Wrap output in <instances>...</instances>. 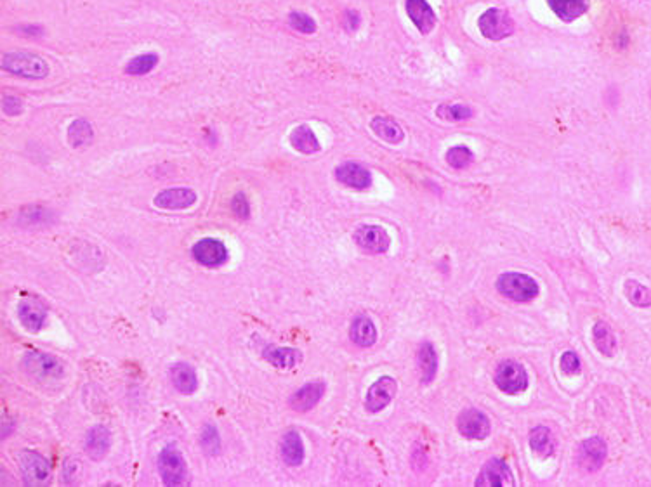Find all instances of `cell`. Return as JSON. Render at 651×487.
<instances>
[{
	"mask_svg": "<svg viewBox=\"0 0 651 487\" xmlns=\"http://www.w3.org/2000/svg\"><path fill=\"white\" fill-rule=\"evenodd\" d=\"M398 390V384L395 378L391 376H380L379 380L373 381L372 387L368 389L367 399H365V406L370 413H379L384 408H388V404L395 399Z\"/></svg>",
	"mask_w": 651,
	"mask_h": 487,
	"instance_id": "cell-12",
	"label": "cell"
},
{
	"mask_svg": "<svg viewBox=\"0 0 651 487\" xmlns=\"http://www.w3.org/2000/svg\"><path fill=\"white\" fill-rule=\"evenodd\" d=\"M23 110V103L21 99L16 98V96H4L2 98V111L9 116H16L19 115Z\"/></svg>",
	"mask_w": 651,
	"mask_h": 487,
	"instance_id": "cell-39",
	"label": "cell"
},
{
	"mask_svg": "<svg viewBox=\"0 0 651 487\" xmlns=\"http://www.w3.org/2000/svg\"><path fill=\"white\" fill-rule=\"evenodd\" d=\"M554 14L570 23L580 18L589 9V0H545Z\"/></svg>",
	"mask_w": 651,
	"mask_h": 487,
	"instance_id": "cell-24",
	"label": "cell"
},
{
	"mask_svg": "<svg viewBox=\"0 0 651 487\" xmlns=\"http://www.w3.org/2000/svg\"><path fill=\"white\" fill-rule=\"evenodd\" d=\"M473 162V151L468 146H453L447 151V163L453 168H465Z\"/></svg>",
	"mask_w": 651,
	"mask_h": 487,
	"instance_id": "cell-34",
	"label": "cell"
},
{
	"mask_svg": "<svg viewBox=\"0 0 651 487\" xmlns=\"http://www.w3.org/2000/svg\"><path fill=\"white\" fill-rule=\"evenodd\" d=\"M560 368L565 375H577L582 369L580 357H578L573 350H566V352H562L560 359Z\"/></svg>",
	"mask_w": 651,
	"mask_h": 487,
	"instance_id": "cell-37",
	"label": "cell"
},
{
	"mask_svg": "<svg viewBox=\"0 0 651 487\" xmlns=\"http://www.w3.org/2000/svg\"><path fill=\"white\" fill-rule=\"evenodd\" d=\"M349 337L358 347H372L377 342V328L370 317L358 316L353 319L351 328H349Z\"/></svg>",
	"mask_w": 651,
	"mask_h": 487,
	"instance_id": "cell-20",
	"label": "cell"
},
{
	"mask_svg": "<svg viewBox=\"0 0 651 487\" xmlns=\"http://www.w3.org/2000/svg\"><path fill=\"white\" fill-rule=\"evenodd\" d=\"M625 297L636 307H651V289L645 284H641L636 280H627L625 284Z\"/></svg>",
	"mask_w": 651,
	"mask_h": 487,
	"instance_id": "cell-31",
	"label": "cell"
},
{
	"mask_svg": "<svg viewBox=\"0 0 651 487\" xmlns=\"http://www.w3.org/2000/svg\"><path fill=\"white\" fill-rule=\"evenodd\" d=\"M156 64H158V56H156L155 52H146V54L132 58L131 61L127 63L126 71L128 75H146L153 70Z\"/></svg>",
	"mask_w": 651,
	"mask_h": 487,
	"instance_id": "cell-32",
	"label": "cell"
},
{
	"mask_svg": "<svg viewBox=\"0 0 651 487\" xmlns=\"http://www.w3.org/2000/svg\"><path fill=\"white\" fill-rule=\"evenodd\" d=\"M168 375H171L172 385H174L181 394L190 396V394L195 392L196 387H198L195 369H193L188 362H176V364H172Z\"/></svg>",
	"mask_w": 651,
	"mask_h": 487,
	"instance_id": "cell-21",
	"label": "cell"
},
{
	"mask_svg": "<svg viewBox=\"0 0 651 487\" xmlns=\"http://www.w3.org/2000/svg\"><path fill=\"white\" fill-rule=\"evenodd\" d=\"M110 444H111L110 430L103 425H98V426H94V429H91L89 434H87V437H86V451L92 460H101V458L106 456V453L110 451Z\"/></svg>",
	"mask_w": 651,
	"mask_h": 487,
	"instance_id": "cell-22",
	"label": "cell"
},
{
	"mask_svg": "<svg viewBox=\"0 0 651 487\" xmlns=\"http://www.w3.org/2000/svg\"><path fill=\"white\" fill-rule=\"evenodd\" d=\"M19 470H21L23 481L28 486H42L51 477L49 463L35 451L19 453Z\"/></svg>",
	"mask_w": 651,
	"mask_h": 487,
	"instance_id": "cell-7",
	"label": "cell"
},
{
	"mask_svg": "<svg viewBox=\"0 0 651 487\" xmlns=\"http://www.w3.org/2000/svg\"><path fill=\"white\" fill-rule=\"evenodd\" d=\"M281 458L288 466H299L304 461V444L297 430H288L281 439Z\"/></svg>",
	"mask_w": 651,
	"mask_h": 487,
	"instance_id": "cell-23",
	"label": "cell"
},
{
	"mask_svg": "<svg viewBox=\"0 0 651 487\" xmlns=\"http://www.w3.org/2000/svg\"><path fill=\"white\" fill-rule=\"evenodd\" d=\"M16 31L21 35H35V37H42L44 35L42 26H16Z\"/></svg>",
	"mask_w": 651,
	"mask_h": 487,
	"instance_id": "cell-41",
	"label": "cell"
},
{
	"mask_svg": "<svg viewBox=\"0 0 651 487\" xmlns=\"http://www.w3.org/2000/svg\"><path fill=\"white\" fill-rule=\"evenodd\" d=\"M335 179L353 189H368L372 186V174L367 167L356 162L340 163L335 168Z\"/></svg>",
	"mask_w": 651,
	"mask_h": 487,
	"instance_id": "cell-15",
	"label": "cell"
},
{
	"mask_svg": "<svg viewBox=\"0 0 651 487\" xmlns=\"http://www.w3.org/2000/svg\"><path fill=\"white\" fill-rule=\"evenodd\" d=\"M617 46L618 47H627V46H629V37H627V34H622V37L618 39Z\"/></svg>",
	"mask_w": 651,
	"mask_h": 487,
	"instance_id": "cell-42",
	"label": "cell"
},
{
	"mask_svg": "<svg viewBox=\"0 0 651 487\" xmlns=\"http://www.w3.org/2000/svg\"><path fill=\"white\" fill-rule=\"evenodd\" d=\"M495 384L502 392L516 396L528 389V373L521 362L513 359L502 361L495 369Z\"/></svg>",
	"mask_w": 651,
	"mask_h": 487,
	"instance_id": "cell-3",
	"label": "cell"
},
{
	"mask_svg": "<svg viewBox=\"0 0 651 487\" xmlns=\"http://www.w3.org/2000/svg\"><path fill=\"white\" fill-rule=\"evenodd\" d=\"M358 247L367 253H384L391 247V237L380 225H361L355 232Z\"/></svg>",
	"mask_w": 651,
	"mask_h": 487,
	"instance_id": "cell-10",
	"label": "cell"
},
{
	"mask_svg": "<svg viewBox=\"0 0 651 487\" xmlns=\"http://www.w3.org/2000/svg\"><path fill=\"white\" fill-rule=\"evenodd\" d=\"M288 23L294 30L301 31V34H315L316 31V23L311 16H308L306 13H299V11H292L288 14Z\"/></svg>",
	"mask_w": 651,
	"mask_h": 487,
	"instance_id": "cell-36",
	"label": "cell"
},
{
	"mask_svg": "<svg viewBox=\"0 0 651 487\" xmlns=\"http://www.w3.org/2000/svg\"><path fill=\"white\" fill-rule=\"evenodd\" d=\"M200 442H202V448L207 454H211V456L219 454L221 437H219V432H217L216 426H212V425L205 426L203 432H202V437H200Z\"/></svg>",
	"mask_w": 651,
	"mask_h": 487,
	"instance_id": "cell-35",
	"label": "cell"
},
{
	"mask_svg": "<svg viewBox=\"0 0 651 487\" xmlns=\"http://www.w3.org/2000/svg\"><path fill=\"white\" fill-rule=\"evenodd\" d=\"M193 259L205 267H219L228 260V250L219 240L205 237L193 247Z\"/></svg>",
	"mask_w": 651,
	"mask_h": 487,
	"instance_id": "cell-13",
	"label": "cell"
},
{
	"mask_svg": "<svg viewBox=\"0 0 651 487\" xmlns=\"http://www.w3.org/2000/svg\"><path fill=\"white\" fill-rule=\"evenodd\" d=\"M263 357L269 364L281 369H291L303 361V354L292 347H276V345H266L263 349Z\"/></svg>",
	"mask_w": 651,
	"mask_h": 487,
	"instance_id": "cell-19",
	"label": "cell"
},
{
	"mask_svg": "<svg viewBox=\"0 0 651 487\" xmlns=\"http://www.w3.org/2000/svg\"><path fill=\"white\" fill-rule=\"evenodd\" d=\"M360 14L356 11H345L344 13V28L348 31H356L360 28Z\"/></svg>",
	"mask_w": 651,
	"mask_h": 487,
	"instance_id": "cell-40",
	"label": "cell"
},
{
	"mask_svg": "<svg viewBox=\"0 0 651 487\" xmlns=\"http://www.w3.org/2000/svg\"><path fill=\"white\" fill-rule=\"evenodd\" d=\"M156 465H158L160 477L166 486H183L186 482V461L174 446H167L166 449H162Z\"/></svg>",
	"mask_w": 651,
	"mask_h": 487,
	"instance_id": "cell-4",
	"label": "cell"
},
{
	"mask_svg": "<svg viewBox=\"0 0 651 487\" xmlns=\"http://www.w3.org/2000/svg\"><path fill=\"white\" fill-rule=\"evenodd\" d=\"M606 454H608V448H606V442L602 441L600 437H589L585 439L584 442L578 448V466H580L584 472L594 473L605 465Z\"/></svg>",
	"mask_w": 651,
	"mask_h": 487,
	"instance_id": "cell-8",
	"label": "cell"
},
{
	"mask_svg": "<svg viewBox=\"0 0 651 487\" xmlns=\"http://www.w3.org/2000/svg\"><path fill=\"white\" fill-rule=\"evenodd\" d=\"M231 210L238 219L247 220L251 217V205H248L247 196L243 193H236L231 200Z\"/></svg>",
	"mask_w": 651,
	"mask_h": 487,
	"instance_id": "cell-38",
	"label": "cell"
},
{
	"mask_svg": "<svg viewBox=\"0 0 651 487\" xmlns=\"http://www.w3.org/2000/svg\"><path fill=\"white\" fill-rule=\"evenodd\" d=\"M478 28L485 39L498 42L502 39L511 37L514 34V21L505 11L500 9H488L478 19Z\"/></svg>",
	"mask_w": 651,
	"mask_h": 487,
	"instance_id": "cell-6",
	"label": "cell"
},
{
	"mask_svg": "<svg viewBox=\"0 0 651 487\" xmlns=\"http://www.w3.org/2000/svg\"><path fill=\"white\" fill-rule=\"evenodd\" d=\"M370 127L385 143L398 144L405 139L403 128L398 125L393 118H388V116H375L370 122Z\"/></svg>",
	"mask_w": 651,
	"mask_h": 487,
	"instance_id": "cell-26",
	"label": "cell"
},
{
	"mask_svg": "<svg viewBox=\"0 0 651 487\" xmlns=\"http://www.w3.org/2000/svg\"><path fill=\"white\" fill-rule=\"evenodd\" d=\"M592 337H594V344L602 356L606 357H613L615 350H617V340H615L613 329L610 328L608 323L605 321H597L592 328Z\"/></svg>",
	"mask_w": 651,
	"mask_h": 487,
	"instance_id": "cell-27",
	"label": "cell"
},
{
	"mask_svg": "<svg viewBox=\"0 0 651 487\" xmlns=\"http://www.w3.org/2000/svg\"><path fill=\"white\" fill-rule=\"evenodd\" d=\"M438 116L443 120H450V122H464V120H469L473 116V110L471 108L464 106V104H441L438 108Z\"/></svg>",
	"mask_w": 651,
	"mask_h": 487,
	"instance_id": "cell-33",
	"label": "cell"
},
{
	"mask_svg": "<svg viewBox=\"0 0 651 487\" xmlns=\"http://www.w3.org/2000/svg\"><path fill=\"white\" fill-rule=\"evenodd\" d=\"M498 293L514 302H530L538 295V283L532 276L521 272H505L498 276Z\"/></svg>",
	"mask_w": 651,
	"mask_h": 487,
	"instance_id": "cell-2",
	"label": "cell"
},
{
	"mask_svg": "<svg viewBox=\"0 0 651 487\" xmlns=\"http://www.w3.org/2000/svg\"><path fill=\"white\" fill-rule=\"evenodd\" d=\"M457 429L464 437L473 439V441H483L490 434V420L488 416L480 409H464L457 418Z\"/></svg>",
	"mask_w": 651,
	"mask_h": 487,
	"instance_id": "cell-9",
	"label": "cell"
},
{
	"mask_svg": "<svg viewBox=\"0 0 651 487\" xmlns=\"http://www.w3.org/2000/svg\"><path fill=\"white\" fill-rule=\"evenodd\" d=\"M405 9H407L410 21L415 25L420 34H431L434 26H436V14L425 0H407Z\"/></svg>",
	"mask_w": 651,
	"mask_h": 487,
	"instance_id": "cell-16",
	"label": "cell"
},
{
	"mask_svg": "<svg viewBox=\"0 0 651 487\" xmlns=\"http://www.w3.org/2000/svg\"><path fill=\"white\" fill-rule=\"evenodd\" d=\"M478 487L492 486V487H502V486H514V475L509 468V465L500 458H492L483 465L480 475H478L476 482Z\"/></svg>",
	"mask_w": 651,
	"mask_h": 487,
	"instance_id": "cell-11",
	"label": "cell"
},
{
	"mask_svg": "<svg viewBox=\"0 0 651 487\" xmlns=\"http://www.w3.org/2000/svg\"><path fill=\"white\" fill-rule=\"evenodd\" d=\"M92 140V127L87 120H75L68 127V143L74 148H84Z\"/></svg>",
	"mask_w": 651,
	"mask_h": 487,
	"instance_id": "cell-30",
	"label": "cell"
},
{
	"mask_svg": "<svg viewBox=\"0 0 651 487\" xmlns=\"http://www.w3.org/2000/svg\"><path fill=\"white\" fill-rule=\"evenodd\" d=\"M325 394V384L321 381H311V384L303 385L294 396L291 397V408L299 413H306L315 408L318 401Z\"/></svg>",
	"mask_w": 651,
	"mask_h": 487,
	"instance_id": "cell-18",
	"label": "cell"
},
{
	"mask_svg": "<svg viewBox=\"0 0 651 487\" xmlns=\"http://www.w3.org/2000/svg\"><path fill=\"white\" fill-rule=\"evenodd\" d=\"M18 317L21 321L23 328H26L31 333H39L44 328V324H46L47 309L35 297H26V299L19 302Z\"/></svg>",
	"mask_w": 651,
	"mask_h": 487,
	"instance_id": "cell-14",
	"label": "cell"
},
{
	"mask_svg": "<svg viewBox=\"0 0 651 487\" xmlns=\"http://www.w3.org/2000/svg\"><path fill=\"white\" fill-rule=\"evenodd\" d=\"M196 201V193L188 188H172L158 193L155 198V205L162 210H183L191 207Z\"/></svg>",
	"mask_w": 651,
	"mask_h": 487,
	"instance_id": "cell-17",
	"label": "cell"
},
{
	"mask_svg": "<svg viewBox=\"0 0 651 487\" xmlns=\"http://www.w3.org/2000/svg\"><path fill=\"white\" fill-rule=\"evenodd\" d=\"M2 68L7 73L21 78H44L49 75V64L37 54L30 52H7L2 56Z\"/></svg>",
	"mask_w": 651,
	"mask_h": 487,
	"instance_id": "cell-1",
	"label": "cell"
},
{
	"mask_svg": "<svg viewBox=\"0 0 651 487\" xmlns=\"http://www.w3.org/2000/svg\"><path fill=\"white\" fill-rule=\"evenodd\" d=\"M528 441H530V448L535 451L538 456H542V458L552 456L554 449H556V446H554V441H552V436H550V430L547 429V426H535V429L530 432Z\"/></svg>",
	"mask_w": 651,
	"mask_h": 487,
	"instance_id": "cell-29",
	"label": "cell"
},
{
	"mask_svg": "<svg viewBox=\"0 0 651 487\" xmlns=\"http://www.w3.org/2000/svg\"><path fill=\"white\" fill-rule=\"evenodd\" d=\"M23 368L37 381H54L63 376V364L49 354L28 352L23 357Z\"/></svg>",
	"mask_w": 651,
	"mask_h": 487,
	"instance_id": "cell-5",
	"label": "cell"
},
{
	"mask_svg": "<svg viewBox=\"0 0 651 487\" xmlns=\"http://www.w3.org/2000/svg\"><path fill=\"white\" fill-rule=\"evenodd\" d=\"M291 144L303 155H313V153H318L321 150L320 140L309 125L296 127L291 134Z\"/></svg>",
	"mask_w": 651,
	"mask_h": 487,
	"instance_id": "cell-25",
	"label": "cell"
},
{
	"mask_svg": "<svg viewBox=\"0 0 651 487\" xmlns=\"http://www.w3.org/2000/svg\"><path fill=\"white\" fill-rule=\"evenodd\" d=\"M419 368L422 384H431L438 371V356L433 344H422L419 349Z\"/></svg>",
	"mask_w": 651,
	"mask_h": 487,
	"instance_id": "cell-28",
	"label": "cell"
}]
</instances>
